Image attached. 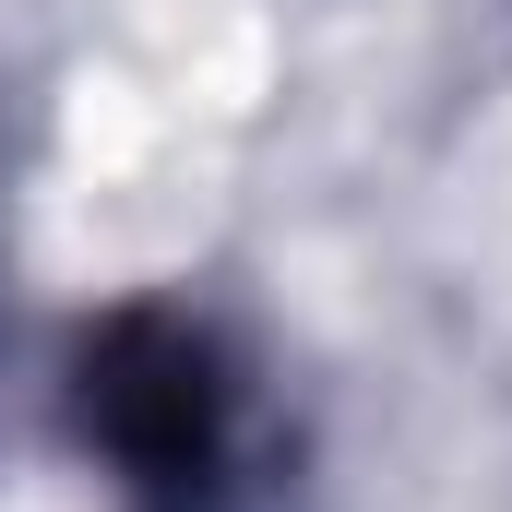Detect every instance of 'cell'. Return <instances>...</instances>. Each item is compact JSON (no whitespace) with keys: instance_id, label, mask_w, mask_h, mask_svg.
<instances>
[{"instance_id":"obj_1","label":"cell","mask_w":512,"mask_h":512,"mask_svg":"<svg viewBox=\"0 0 512 512\" xmlns=\"http://www.w3.org/2000/svg\"><path fill=\"white\" fill-rule=\"evenodd\" d=\"M84 441L120 465L143 512H203L227 477V382L215 346L179 334L167 310H120L84 346Z\"/></svg>"}]
</instances>
